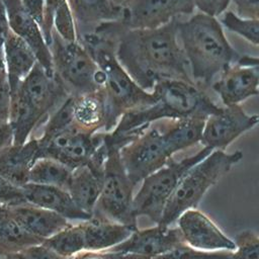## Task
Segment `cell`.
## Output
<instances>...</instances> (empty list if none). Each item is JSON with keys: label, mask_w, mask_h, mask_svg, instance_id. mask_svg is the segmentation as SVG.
I'll return each instance as SVG.
<instances>
[{"label": "cell", "mask_w": 259, "mask_h": 259, "mask_svg": "<svg viewBox=\"0 0 259 259\" xmlns=\"http://www.w3.org/2000/svg\"><path fill=\"white\" fill-rule=\"evenodd\" d=\"M178 19V18H177ZM177 19L156 28H126L121 22L116 58L133 80L146 91L166 79L194 83L179 44Z\"/></svg>", "instance_id": "1"}, {"label": "cell", "mask_w": 259, "mask_h": 259, "mask_svg": "<svg viewBox=\"0 0 259 259\" xmlns=\"http://www.w3.org/2000/svg\"><path fill=\"white\" fill-rule=\"evenodd\" d=\"M153 92L157 96V102L151 106L124 113L114 130L110 132L112 137L126 142L162 118L198 117L206 119L222 109L195 83L175 79L161 80L155 85Z\"/></svg>", "instance_id": "2"}, {"label": "cell", "mask_w": 259, "mask_h": 259, "mask_svg": "<svg viewBox=\"0 0 259 259\" xmlns=\"http://www.w3.org/2000/svg\"><path fill=\"white\" fill-rule=\"evenodd\" d=\"M177 34L191 78L201 89L212 84L240 58L214 16L200 12L184 21L177 19Z\"/></svg>", "instance_id": "3"}, {"label": "cell", "mask_w": 259, "mask_h": 259, "mask_svg": "<svg viewBox=\"0 0 259 259\" xmlns=\"http://www.w3.org/2000/svg\"><path fill=\"white\" fill-rule=\"evenodd\" d=\"M92 56L105 75L103 93L105 100L104 133L114 130L120 117L132 110L151 106L157 102L152 91L140 87L116 58V40L97 31L82 35L77 39Z\"/></svg>", "instance_id": "4"}, {"label": "cell", "mask_w": 259, "mask_h": 259, "mask_svg": "<svg viewBox=\"0 0 259 259\" xmlns=\"http://www.w3.org/2000/svg\"><path fill=\"white\" fill-rule=\"evenodd\" d=\"M242 158L243 153L240 150L234 153L213 150L206 158L190 168L168 199L158 225L170 227L185 210L196 208L205 192Z\"/></svg>", "instance_id": "5"}, {"label": "cell", "mask_w": 259, "mask_h": 259, "mask_svg": "<svg viewBox=\"0 0 259 259\" xmlns=\"http://www.w3.org/2000/svg\"><path fill=\"white\" fill-rule=\"evenodd\" d=\"M50 50L54 74L69 95L92 93L103 88L105 82L103 71L78 40L66 41L53 30Z\"/></svg>", "instance_id": "6"}, {"label": "cell", "mask_w": 259, "mask_h": 259, "mask_svg": "<svg viewBox=\"0 0 259 259\" xmlns=\"http://www.w3.org/2000/svg\"><path fill=\"white\" fill-rule=\"evenodd\" d=\"M213 150L204 147L196 154L180 161L169 159L167 164L147 176L134 196V211L137 218L147 217L158 225L165 205L185 173L206 158Z\"/></svg>", "instance_id": "7"}, {"label": "cell", "mask_w": 259, "mask_h": 259, "mask_svg": "<svg viewBox=\"0 0 259 259\" xmlns=\"http://www.w3.org/2000/svg\"><path fill=\"white\" fill-rule=\"evenodd\" d=\"M107 159L104 167L102 188L95 206L94 215H99L138 229V218L134 211V189L121 158L120 147L107 141Z\"/></svg>", "instance_id": "8"}, {"label": "cell", "mask_w": 259, "mask_h": 259, "mask_svg": "<svg viewBox=\"0 0 259 259\" xmlns=\"http://www.w3.org/2000/svg\"><path fill=\"white\" fill-rule=\"evenodd\" d=\"M120 158L130 179L137 186L147 176L165 166L172 155L162 131L150 125L120 148Z\"/></svg>", "instance_id": "9"}, {"label": "cell", "mask_w": 259, "mask_h": 259, "mask_svg": "<svg viewBox=\"0 0 259 259\" xmlns=\"http://www.w3.org/2000/svg\"><path fill=\"white\" fill-rule=\"evenodd\" d=\"M104 137V132L92 134L73 125L49 139L37 138L38 158L51 157L75 170L88 164L103 143Z\"/></svg>", "instance_id": "10"}, {"label": "cell", "mask_w": 259, "mask_h": 259, "mask_svg": "<svg viewBox=\"0 0 259 259\" xmlns=\"http://www.w3.org/2000/svg\"><path fill=\"white\" fill-rule=\"evenodd\" d=\"M119 19L126 28H156L192 14L194 0H127Z\"/></svg>", "instance_id": "11"}, {"label": "cell", "mask_w": 259, "mask_h": 259, "mask_svg": "<svg viewBox=\"0 0 259 259\" xmlns=\"http://www.w3.org/2000/svg\"><path fill=\"white\" fill-rule=\"evenodd\" d=\"M182 243L185 242L178 227L156 225L143 230L138 228L126 240L109 251L114 252L117 259H152Z\"/></svg>", "instance_id": "12"}, {"label": "cell", "mask_w": 259, "mask_h": 259, "mask_svg": "<svg viewBox=\"0 0 259 259\" xmlns=\"http://www.w3.org/2000/svg\"><path fill=\"white\" fill-rule=\"evenodd\" d=\"M258 123V114H247L239 104L228 105L206 118L200 143L211 150H225L243 133Z\"/></svg>", "instance_id": "13"}, {"label": "cell", "mask_w": 259, "mask_h": 259, "mask_svg": "<svg viewBox=\"0 0 259 259\" xmlns=\"http://www.w3.org/2000/svg\"><path fill=\"white\" fill-rule=\"evenodd\" d=\"M176 222L184 242L195 249L203 251L236 249L235 242L227 237L206 214L196 208L185 210Z\"/></svg>", "instance_id": "14"}, {"label": "cell", "mask_w": 259, "mask_h": 259, "mask_svg": "<svg viewBox=\"0 0 259 259\" xmlns=\"http://www.w3.org/2000/svg\"><path fill=\"white\" fill-rule=\"evenodd\" d=\"M10 29L33 51L37 62L49 75H54L52 54L39 23L25 10L20 0H3Z\"/></svg>", "instance_id": "15"}, {"label": "cell", "mask_w": 259, "mask_h": 259, "mask_svg": "<svg viewBox=\"0 0 259 259\" xmlns=\"http://www.w3.org/2000/svg\"><path fill=\"white\" fill-rule=\"evenodd\" d=\"M225 106L239 104L249 97L259 94V76L248 66L232 65L211 84Z\"/></svg>", "instance_id": "16"}, {"label": "cell", "mask_w": 259, "mask_h": 259, "mask_svg": "<svg viewBox=\"0 0 259 259\" xmlns=\"http://www.w3.org/2000/svg\"><path fill=\"white\" fill-rule=\"evenodd\" d=\"M22 188L27 202L52 210L70 222H82L92 218V214L77 206L67 189L34 183H26Z\"/></svg>", "instance_id": "17"}, {"label": "cell", "mask_w": 259, "mask_h": 259, "mask_svg": "<svg viewBox=\"0 0 259 259\" xmlns=\"http://www.w3.org/2000/svg\"><path fill=\"white\" fill-rule=\"evenodd\" d=\"M73 13L78 37L93 32L100 24L121 18L123 7L112 0H67Z\"/></svg>", "instance_id": "18"}, {"label": "cell", "mask_w": 259, "mask_h": 259, "mask_svg": "<svg viewBox=\"0 0 259 259\" xmlns=\"http://www.w3.org/2000/svg\"><path fill=\"white\" fill-rule=\"evenodd\" d=\"M11 214L20 227L42 242L68 226L66 218L29 202L9 206Z\"/></svg>", "instance_id": "19"}, {"label": "cell", "mask_w": 259, "mask_h": 259, "mask_svg": "<svg viewBox=\"0 0 259 259\" xmlns=\"http://www.w3.org/2000/svg\"><path fill=\"white\" fill-rule=\"evenodd\" d=\"M38 150L37 138L22 145H11L0 154V175L22 187L28 183V174L38 158Z\"/></svg>", "instance_id": "20"}, {"label": "cell", "mask_w": 259, "mask_h": 259, "mask_svg": "<svg viewBox=\"0 0 259 259\" xmlns=\"http://www.w3.org/2000/svg\"><path fill=\"white\" fill-rule=\"evenodd\" d=\"M84 230L85 250L105 251L126 240L137 229L93 214L91 219L84 221Z\"/></svg>", "instance_id": "21"}, {"label": "cell", "mask_w": 259, "mask_h": 259, "mask_svg": "<svg viewBox=\"0 0 259 259\" xmlns=\"http://www.w3.org/2000/svg\"><path fill=\"white\" fill-rule=\"evenodd\" d=\"M4 57L11 93H14L38 62L31 48L11 29L5 41Z\"/></svg>", "instance_id": "22"}, {"label": "cell", "mask_w": 259, "mask_h": 259, "mask_svg": "<svg viewBox=\"0 0 259 259\" xmlns=\"http://www.w3.org/2000/svg\"><path fill=\"white\" fill-rule=\"evenodd\" d=\"M73 96L74 125L83 132H104L106 110L103 90Z\"/></svg>", "instance_id": "23"}, {"label": "cell", "mask_w": 259, "mask_h": 259, "mask_svg": "<svg viewBox=\"0 0 259 259\" xmlns=\"http://www.w3.org/2000/svg\"><path fill=\"white\" fill-rule=\"evenodd\" d=\"M103 176L85 165L73 170L67 190L83 211L93 215L102 188Z\"/></svg>", "instance_id": "24"}, {"label": "cell", "mask_w": 259, "mask_h": 259, "mask_svg": "<svg viewBox=\"0 0 259 259\" xmlns=\"http://www.w3.org/2000/svg\"><path fill=\"white\" fill-rule=\"evenodd\" d=\"M205 120L198 117L171 119V122L162 130L170 154L200 143Z\"/></svg>", "instance_id": "25"}, {"label": "cell", "mask_w": 259, "mask_h": 259, "mask_svg": "<svg viewBox=\"0 0 259 259\" xmlns=\"http://www.w3.org/2000/svg\"><path fill=\"white\" fill-rule=\"evenodd\" d=\"M41 240L24 231L11 214L9 206L0 205V256L19 252Z\"/></svg>", "instance_id": "26"}, {"label": "cell", "mask_w": 259, "mask_h": 259, "mask_svg": "<svg viewBox=\"0 0 259 259\" xmlns=\"http://www.w3.org/2000/svg\"><path fill=\"white\" fill-rule=\"evenodd\" d=\"M73 170L51 157L35 160L28 174V183L56 186L67 189Z\"/></svg>", "instance_id": "27"}, {"label": "cell", "mask_w": 259, "mask_h": 259, "mask_svg": "<svg viewBox=\"0 0 259 259\" xmlns=\"http://www.w3.org/2000/svg\"><path fill=\"white\" fill-rule=\"evenodd\" d=\"M42 243L63 257H74L86 248L84 221L70 223Z\"/></svg>", "instance_id": "28"}, {"label": "cell", "mask_w": 259, "mask_h": 259, "mask_svg": "<svg viewBox=\"0 0 259 259\" xmlns=\"http://www.w3.org/2000/svg\"><path fill=\"white\" fill-rule=\"evenodd\" d=\"M222 23L233 32L246 38L248 41L259 46V20L244 19L232 11H227Z\"/></svg>", "instance_id": "29"}, {"label": "cell", "mask_w": 259, "mask_h": 259, "mask_svg": "<svg viewBox=\"0 0 259 259\" xmlns=\"http://www.w3.org/2000/svg\"><path fill=\"white\" fill-rule=\"evenodd\" d=\"M231 252L227 250L203 251L182 243L172 250L158 255L152 259H230Z\"/></svg>", "instance_id": "30"}, {"label": "cell", "mask_w": 259, "mask_h": 259, "mask_svg": "<svg viewBox=\"0 0 259 259\" xmlns=\"http://www.w3.org/2000/svg\"><path fill=\"white\" fill-rule=\"evenodd\" d=\"M54 30L66 41H77L76 22L67 0L55 12Z\"/></svg>", "instance_id": "31"}, {"label": "cell", "mask_w": 259, "mask_h": 259, "mask_svg": "<svg viewBox=\"0 0 259 259\" xmlns=\"http://www.w3.org/2000/svg\"><path fill=\"white\" fill-rule=\"evenodd\" d=\"M236 249L231 252L230 259H259V237L250 230L236 235Z\"/></svg>", "instance_id": "32"}, {"label": "cell", "mask_w": 259, "mask_h": 259, "mask_svg": "<svg viewBox=\"0 0 259 259\" xmlns=\"http://www.w3.org/2000/svg\"><path fill=\"white\" fill-rule=\"evenodd\" d=\"M27 202L23 188L0 175V205L14 206Z\"/></svg>", "instance_id": "33"}, {"label": "cell", "mask_w": 259, "mask_h": 259, "mask_svg": "<svg viewBox=\"0 0 259 259\" xmlns=\"http://www.w3.org/2000/svg\"><path fill=\"white\" fill-rule=\"evenodd\" d=\"M3 258L4 259H71V258H66L59 255L58 253L53 251L51 248L46 246L44 243L29 246L19 252L5 255Z\"/></svg>", "instance_id": "34"}, {"label": "cell", "mask_w": 259, "mask_h": 259, "mask_svg": "<svg viewBox=\"0 0 259 259\" xmlns=\"http://www.w3.org/2000/svg\"><path fill=\"white\" fill-rule=\"evenodd\" d=\"M12 103V93L6 70L0 74V123L9 122Z\"/></svg>", "instance_id": "35"}, {"label": "cell", "mask_w": 259, "mask_h": 259, "mask_svg": "<svg viewBox=\"0 0 259 259\" xmlns=\"http://www.w3.org/2000/svg\"><path fill=\"white\" fill-rule=\"evenodd\" d=\"M64 0H45L44 6V20L41 24V30L46 38L47 44L51 45L53 30H54V15L59 6Z\"/></svg>", "instance_id": "36"}, {"label": "cell", "mask_w": 259, "mask_h": 259, "mask_svg": "<svg viewBox=\"0 0 259 259\" xmlns=\"http://www.w3.org/2000/svg\"><path fill=\"white\" fill-rule=\"evenodd\" d=\"M236 14L244 19L259 20V0H233Z\"/></svg>", "instance_id": "37"}, {"label": "cell", "mask_w": 259, "mask_h": 259, "mask_svg": "<svg viewBox=\"0 0 259 259\" xmlns=\"http://www.w3.org/2000/svg\"><path fill=\"white\" fill-rule=\"evenodd\" d=\"M232 0H194L195 8L200 12L211 15L219 16L226 11Z\"/></svg>", "instance_id": "38"}, {"label": "cell", "mask_w": 259, "mask_h": 259, "mask_svg": "<svg viewBox=\"0 0 259 259\" xmlns=\"http://www.w3.org/2000/svg\"><path fill=\"white\" fill-rule=\"evenodd\" d=\"M9 31L10 27L7 18L6 8L3 3V0H0V74L5 70L4 46Z\"/></svg>", "instance_id": "39"}, {"label": "cell", "mask_w": 259, "mask_h": 259, "mask_svg": "<svg viewBox=\"0 0 259 259\" xmlns=\"http://www.w3.org/2000/svg\"><path fill=\"white\" fill-rule=\"evenodd\" d=\"M25 10L39 23L40 27L44 20L45 0H20Z\"/></svg>", "instance_id": "40"}, {"label": "cell", "mask_w": 259, "mask_h": 259, "mask_svg": "<svg viewBox=\"0 0 259 259\" xmlns=\"http://www.w3.org/2000/svg\"><path fill=\"white\" fill-rule=\"evenodd\" d=\"M71 259H117V256L114 252L109 250L105 251H90L84 250Z\"/></svg>", "instance_id": "41"}, {"label": "cell", "mask_w": 259, "mask_h": 259, "mask_svg": "<svg viewBox=\"0 0 259 259\" xmlns=\"http://www.w3.org/2000/svg\"><path fill=\"white\" fill-rule=\"evenodd\" d=\"M11 145H13V132L10 123H0V154Z\"/></svg>", "instance_id": "42"}, {"label": "cell", "mask_w": 259, "mask_h": 259, "mask_svg": "<svg viewBox=\"0 0 259 259\" xmlns=\"http://www.w3.org/2000/svg\"><path fill=\"white\" fill-rule=\"evenodd\" d=\"M237 64H239L241 66H248V67L253 68L259 76V58L251 57V56H248V55L240 56Z\"/></svg>", "instance_id": "43"}, {"label": "cell", "mask_w": 259, "mask_h": 259, "mask_svg": "<svg viewBox=\"0 0 259 259\" xmlns=\"http://www.w3.org/2000/svg\"><path fill=\"white\" fill-rule=\"evenodd\" d=\"M114 3H116L117 5H120V6H123L127 0H112Z\"/></svg>", "instance_id": "44"}]
</instances>
